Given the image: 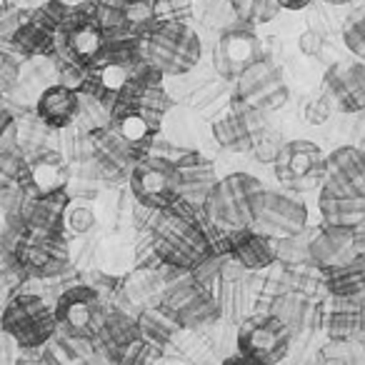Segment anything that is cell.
<instances>
[{
    "label": "cell",
    "mask_w": 365,
    "mask_h": 365,
    "mask_svg": "<svg viewBox=\"0 0 365 365\" xmlns=\"http://www.w3.org/2000/svg\"><path fill=\"white\" fill-rule=\"evenodd\" d=\"M233 98L245 106L255 108V110H278L288 103L290 91L288 83L283 78V71L275 66L270 58H260L250 68H245L238 78H235V91Z\"/></svg>",
    "instance_id": "12"
},
{
    "label": "cell",
    "mask_w": 365,
    "mask_h": 365,
    "mask_svg": "<svg viewBox=\"0 0 365 365\" xmlns=\"http://www.w3.org/2000/svg\"><path fill=\"white\" fill-rule=\"evenodd\" d=\"M71 203L68 190H58L51 195H26L21 205V218L23 230H41V233H66L63 225V215Z\"/></svg>",
    "instance_id": "24"
},
{
    "label": "cell",
    "mask_w": 365,
    "mask_h": 365,
    "mask_svg": "<svg viewBox=\"0 0 365 365\" xmlns=\"http://www.w3.org/2000/svg\"><path fill=\"white\" fill-rule=\"evenodd\" d=\"M195 0H150L155 23H190Z\"/></svg>",
    "instance_id": "31"
},
{
    "label": "cell",
    "mask_w": 365,
    "mask_h": 365,
    "mask_svg": "<svg viewBox=\"0 0 365 365\" xmlns=\"http://www.w3.org/2000/svg\"><path fill=\"white\" fill-rule=\"evenodd\" d=\"M268 238H295L308 228V208L288 190L260 188L253 200V225Z\"/></svg>",
    "instance_id": "8"
},
{
    "label": "cell",
    "mask_w": 365,
    "mask_h": 365,
    "mask_svg": "<svg viewBox=\"0 0 365 365\" xmlns=\"http://www.w3.org/2000/svg\"><path fill=\"white\" fill-rule=\"evenodd\" d=\"M98 343L103 345L106 355L110 360H120L125 355V350L130 348L135 340H140V330H138V323L130 318V315L120 313V310H110L103 318V325L98 330Z\"/></svg>",
    "instance_id": "28"
},
{
    "label": "cell",
    "mask_w": 365,
    "mask_h": 365,
    "mask_svg": "<svg viewBox=\"0 0 365 365\" xmlns=\"http://www.w3.org/2000/svg\"><path fill=\"white\" fill-rule=\"evenodd\" d=\"M63 225H66L71 233L83 235L96 225V213H93L91 205L83 203V200H71L66 208V215H63Z\"/></svg>",
    "instance_id": "32"
},
{
    "label": "cell",
    "mask_w": 365,
    "mask_h": 365,
    "mask_svg": "<svg viewBox=\"0 0 365 365\" xmlns=\"http://www.w3.org/2000/svg\"><path fill=\"white\" fill-rule=\"evenodd\" d=\"M106 33L96 18V3H81L76 8H68L66 18L56 31V53L61 61L76 63L81 68H91L98 53L103 51Z\"/></svg>",
    "instance_id": "7"
},
{
    "label": "cell",
    "mask_w": 365,
    "mask_h": 365,
    "mask_svg": "<svg viewBox=\"0 0 365 365\" xmlns=\"http://www.w3.org/2000/svg\"><path fill=\"white\" fill-rule=\"evenodd\" d=\"M0 328L6 330L21 348H41L58 333L56 313L41 295H11L0 310Z\"/></svg>",
    "instance_id": "5"
},
{
    "label": "cell",
    "mask_w": 365,
    "mask_h": 365,
    "mask_svg": "<svg viewBox=\"0 0 365 365\" xmlns=\"http://www.w3.org/2000/svg\"><path fill=\"white\" fill-rule=\"evenodd\" d=\"M11 298V283H8V270H0V310Z\"/></svg>",
    "instance_id": "41"
},
{
    "label": "cell",
    "mask_w": 365,
    "mask_h": 365,
    "mask_svg": "<svg viewBox=\"0 0 365 365\" xmlns=\"http://www.w3.org/2000/svg\"><path fill=\"white\" fill-rule=\"evenodd\" d=\"M118 6H120L125 33H130V36L143 38L153 26H155L150 0H120Z\"/></svg>",
    "instance_id": "30"
},
{
    "label": "cell",
    "mask_w": 365,
    "mask_h": 365,
    "mask_svg": "<svg viewBox=\"0 0 365 365\" xmlns=\"http://www.w3.org/2000/svg\"><path fill=\"white\" fill-rule=\"evenodd\" d=\"M11 260L26 278H58L71 265V245L66 233L23 230L11 245Z\"/></svg>",
    "instance_id": "4"
},
{
    "label": "cell",
    "mask_w": 365,
    "mask_h": 365,
    "mask_svg": "<svg viewBox=\"0 0 365 365\" xmlns=\"http://www.w3.org/2000/svg\"><path fill=\"white\" fill-rule=\"evenodd\" d=\"M81 115V96L61 83L43 88L36 101V118L48 130H68Z\"/></svg>",
    "instance_id": "23"
},
{
    "label": "cell",
    "mask_w": 365,
    "mask_h": 365,
    "mask_svg": "<svg viewBox=\"0 0 365 365\" xmlns=\"http://www.w3.org/2000/svg\"><path fill=\"white\" fill-rule=\"evenodd\" d=\"M265 53L260 46V38L250 28L233 26L220 33L218 43L213 48V68L218 78L235 81L245 68H250L255 61H260Z\"/></svg>",
    "instance_id": "17"
},
{
    "label": "cell",
    "mask_w": 365,
    "mask_h": 365,
    "mask_svg": "<svg viewBox=\"0 0 365 365\" xmlns=\"http://www.w3.org/2000/svg\"><path fill=\"white\" fill-rule=\"evenodd\" d=\"M18 81H21V68H18V63L13 61L11 56H3V53H0V96L13 91V88L18 86Z\"/></svg>",
    "instance_id": "35"
},
{
    "label": "cell",
    "mask_w": 365,
    "mask_h": 365,
    "mask_svg": "<svg viewBox=\"0 0 365 365\" xmlns=\"http://www.w3.org/2000/svg\"><path fill=\"white\" fill-rule=\"evenodd\" d=\"M178 168V182H180V198L188 203L203 208L205 198L218 182V173H215V163L205 158L198 150L182 153L175 160Z\"/></svg>",
    "instance_id": "21"
},
{
    "label": "cell",
    "mask_w": 365,
    "mask_h": 365,
    "mask_svg": "<svg viewBox=\"0 0 365 365\" xmlns=\"http://www.w3.org/2000/svg\"><path fill=\"white\" fill-rule=\"evenodd\" d=\"M260 188L265 185L248 173L218 178V182L203 203L208 223L220 230H228V233L250 228L253 225V200Z\"/></svg>",
    "instance_id": "3"
},
{
    "label": "cell",
    "mask_w": 365,
    "mask_h": 365,
    "mask_svg": "<svg viewBox=\"0 0 365 365\" xmlns=\"http://www.w3.org/2000/svg\"><path fill=\"white\" fill-rule=\"evenodd\" d=\"M343 41L345 48L353 53L355 58H363L365 56V26H363V18L353 16L343 28Z\"/></svg>",
    "instance_id": "34"
},
{
    "label": "cell",
    "mask_w": 365,
    "mask_h": 365,
    "mask_svg": "<svg viewBox=\"0 0 365 365\" xmlns=\"http://www.w3.org/2000/svg\"><path fill=\"white\" fill-rule=\"evenodd\" d=\"M68 6L63 0H46L41 8L28 13L11 33V43L26 58H51L56 53V31L66 18Z\"/></svg>",
    "instance_id": "14"
},
{
    "label": "cell",
    "mask_w": 365,
    "mask_h": 365,
    "mask_svg": "<svg viewBox=\"0 0 365 365\" xmlns=\"http://www.w3.org/2000/svg\"><path fill=\"white\" fill-rule=\"evenodd\" d=\"M230 260H235L240 268L250 270V273L270 268L273 263H278L275 260V240L255 228L235 230L230 235Z\"/></svg>",
    "instance_id": "26"
},
{
    "label": "cell",
    "mask_w": 365,
    "mask_h": 365,
    "mask_svg": "<svg viewBox=\"0 0 365 365\" xmlns=\"http://www.w3.org/2000/svg\"><path fill=\"white\" fill-rule=\"evenodd\" d=\"M318 210L323 228L360 230L365 225V185L320 180Z\"/></svg>",
    "instance_id": "15"
},
{
    "label": "cell",
    "mask_w": 365,
    "mask_h": 365,
    "mask_svg": "<svg viewBox=\"0 0 365 365\" xmlns=\"http://www.w3.org/2000/svg\"><path fill=\"white\" fill-rule=\"evenodd\" d=\"M278 3V8L280 11H305V8L313 3V0H275Z\"/></svg>",
    "instance_id": "39"
},
{
    "label": "cell",
    "mask_w": 365,
    "mask_h": 365,
    "mask_svg": "<svg viewBox=\"0 0 365 365\" xmlns=\"http://www.w3.org/2000/svg\"><path fill=\"white\" fill-rule=\"evenodd\" d=\"M278 3L275 0H253V21L255 23H270L278 16Z\"/></svg>",
    "instance_id": "37"
},
{
    "label": "cell",
    "mask_w": 365,
    "mask_h": 365,
    "mask_svg": "<svg viewBox=\"0 0 365 365\" xmlns=\"http://www.w3.org/2000/svg\"><path fill=\"white\" fill-rule=\"evenodd\" d=\"M13 123H16V118H13V113L8 110L6 106H3V101H0V138L6 135L8 128H11Z\"/></svg>",
    "instance_id": "40"
},
{
    "label": "cell",
    "mask_w": 365,
    "mask_h": 365,
    "mask_svg": "<svg viewBox=\"0 0 365 365\" xmlns=\"http://www.w3.org/2000/svg\"><path fill=\"white\" fill-rule=\"evenodd\" d=\"M128 175H130V190L135 200L153 213L170 208L180 198L175 160L160 155H143Z\"/></svg>",
    "instance_id": "10"
},
{
    "label": "cell",
    "mask_w": 365,
    "mask_h": 365,
    "mask_svg": "<svg viewBox=\"0 0 365 365\" xmlns=\"http://www.w3.org/2000/svg\"><path fill=\"white\" fill-rule=\"evenodd\" d=\"M363 253V228L360 230H335L323 228L313 240H308V260L315 268L348 263Z\"/></svg>",
    "instance_id": "20"
},
{
    "label": "cell",
    "mask_w": 365,
    "mask_h": 365,
    "mask_svg": "<svg viewBox=\"0 0 365 365\" xmlns=\"http://www.w3.org/2000/svg\"><path fill=\"white\" fill-rule=\"evenodd\" d=\"M263 130H268L265 113L235 101L233 96H230L228 110L213 120L215 143H218L220 148H225V150H233V153L253 150L255 140H258Z\"/></svg>",
    "instance_id": "16"
},
{
    "label": "cell",
    "mask_w": 365,
    "mask_h": 365,
    "mask_svg": "<svg viewBox=\"0 0 365 365\" xmlns=\"http://www.w3.org/2000/svg\"><path fill=\"white\" fill-rule=\"evenodd\" d=\"M320 180L365 185V155H363V150L355 148V145L335 148L330 155L323 158V175H320Z\"/></svg>",
    "instance_id": "29"
},
{
    "label": "cell",
    "mask_w": 365,
    "mask_h": 365,
    "mask_svg": "<svg viewBox=\"0 0 365 365\" xmlns=\"http://www.w3.org/2000/svg\"><path fill=\"white\" fill-rule=\"evenodd\" d=\"M323 158V150L313 140H288L273 160L275 178L288 193H308L320 185Z\"/></svg>",
    "instance_id": "13"
},
{
    "label": "cell",
    "mask_w": 365,
    "mask_h": 365,
    "mask_svg": "<svg viewBox=\"0 0 365 365\" xmlns=\"http://www.w3.org/2000/svg\"><path fill=\"white\" fill-rule=\"evenodd\" d=\"M298 43H300V51H303L305 56H318L320 48H323V38H320L315 31H305Z\"/></svg>",
    "instance_id": "38"
},
{
    "label": "cell",
    "mask_w": 365,
    "mask_h": 365,
    "mask_svg": "<svg viewBox=\"0 0 365 365\" xmlns=\"http://www.w3.org/2000/svg\"><path fill=\"white\" fill-rule=\"evenodd\" d=\"M220 365H263V363H258V360L248 358V355H243V353H235V355H230V358H225Z\"/></svg>",
    "instance_id": "42"
},
{
    "label": "cell",
    "mask_w": 365,
    "mask_h": 365,
    "mask_svg": "<svg viewBox=\"0 0 365 365\" xmlns=\"http://www.w3.org/2000/svg\"><path fill=\"white\" fill-rule=\"evenodd\" d=\"M16 185L26 195H51L68 188V165L63 153L43 148L36 155L26 158Z\"/></svg>",
    "instance_id": "18"
},
{
    "label": "cell",
    "mask_w": 365,
    "mask_h": 365,
    "mask_svg": "<svg viewBox=\"0 0 365 365\" xmlns=\"http://www.w3.org/2000/svg\"><path fill=\"white\" fill-rule=\"evenodd\" d=\"M143 58L163 78H178L190 73L200 63L203 43L190 23H155L140 38Z\"/></svg>",
    "instance_id": "2"
},
{
    "label": "cell",
    "mask_w": 365,
    "mask_h": 365,
    "mask_svg": "<svg viewBox=\"0 0 365 365\" xmlns=\"http://www.w3.org/2000/svg\"><path fill=\"white\" fill-rule=\"evenodd\" d=\"M323 3H328V6H345L350 0H323Z\"/></svg>",
    "instance_id": "43"
},
{
    "label": "cell",
    "mask_w": 365,
    "mask_h": 365,
    "mask_svg": "<svg viewBox=\"0 0 365 365\" xmlns=\"http://www.w3.org/2000/svg\"><path fill=\"white\" fill-rule=\"evenodd\" d=\"M318 365H358L353 343H335L330 340L318 355Z\"/></svg>",
    "instance_id": "33"
},
{
    "label": "cell",
    "mask_w": 365,
    "mask_h": 365,
    "mask_svg": "<svg viewBox=\"0 0 365 365\" xmlns=\"http://www.w3.org/2000/svg\"><path fill=\"white\" fill-rule=\"evenodd\" d=\"M293 333L285 328L280 318L273 313H255L245 315L238 323V353L258 360L263 365H278L290 353Z\"/></svg>",
    "instance_id": "11"
},
{
    "label": "cell",
    "mask_w": 365,
    "mask_h": 365,
    "mask_svg": "<svg viewBox=\"0 0 365 365\" xmlns=\"http://www.w3.org/2000/svg\"><path fill=\"white\" fill-rule=\"evenodd\" d=\"M363 298H333L323 305V328L328 340L355 343L363 333Z\"/></svg>",
    "instance_id": "25"
},
{
    "label": "cell",
    "mask_w": 365,
    "mask_h": 365,
    "mask_svg": "<svg viewBox=\"0 0 365 365\" xmlns=\"http://www.w3.org/2000/svg\"><path fill=\"white\" fill-rule=\"evenodd\" d=\"M203 220L185 218L175 210H155L153 218V253L160 260V265L173 268L178 273H190L198 268L213 250L208 243Z\"/></svg>",
    "instance_id": "1"
},
{
    "label": "cell",
    "mask_w": 365,
    "mask_h": 365,
    "mask_svg": "<svg viewBox=\"0 0 365 365\" xmlns=\"http://www.w3.org/2000/svg\"><path fill=\"white\" fill-rule=\"evenodd\" d=\"M255 278L250 270L240 268L235 260H225L218 278L213 283V295L218 300L220 315H228L230 320H243L248 315L250 305L255 303Z\"/></svg>",
    "instance_id": "19"
},
{
    "label": "cell",
    "mask_w": 365,
    "mask_h": 365,
    "mask_svg": "<svg viewBox=\"0 0 365 365\" xmlns=\"http://www.w3.org/2000/svg\"><path fill=\"white\" fill-rule=\"evenodd\" d=\"M328 113H330V101L325 96L313 98V101L303 106V118L308 123H313V125H320V123L328 120Z\"/></svg>",
    "instance_id": "36"
},
{
    "label": "cell",
    "mask_w": 365,
    "mask_h": 365,
    "mask_svg": "<svg viewBox=\"0 0 365 365\" xmlns=\"http://www.w3.org/2000/svg\"><path fill=\"white\" fill-rule=\"evenodd\" d=\"M320 270L325 290L333 298H363L365 290V255H355L348 263L325 265Z\"/></svg>",
    "instance_id": "27"
},
{
    "label": "cell",
    "mask_w": 365,
    "mask_h": 365,
    "mask_svg": "<svg viewBox=\"0 0 365 365\" xmlns=\"http://www.w3.org/2000/svg\"><path fill=\"white\" fill-rule=\"evenodd\" d=\"M325 98L343 113H360L365 106V68L363 63L333 66L325 76Z\"/></svg>",
    "instance_id": "22"
},
{
    "label": "cell",
    "mask_w": 365,
    "mask_h": 365,
    "mask_svg": "<svg viewBox=\"0 0 365 365\" xmlns=\"http://www.w3.org/2000/svg\"><path fill=\"white\" fill-rule=\"evenodd\" d=\"M158 308L178 328H185V330L208 328V325H213L220 318V308L213 290L200 285L190 273H182L180 280H173V283L165 285Z\"/></svg>",
    "instance_id": "6"
},
{
    "label": "cell",
    "mask_w": 365,
    "mask_h": 365,
    "mask_svg": "<svg viewBox=\"0 0 365 365\" xmlns=\"http://www.w3.org/2000/svg\"><path fill=\"white\" fill-rule=\"evenodd\" d=\"M53 313H56L58 330H63L68 338L96 340L108 310L103 305L101 293L93 285H71L58 295Z\"/></svg>",
    "instance_id": "9"
}]
</instances>
